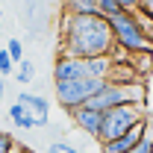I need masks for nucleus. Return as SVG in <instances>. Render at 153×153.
I'll list each match as a JSON object with an SVG mask.
<instances>
[{
	"instance_id": "obj_1",
	"label": "nucleus",
	"mask_w": 153,
	"mask_h": 153,
	"mask_svg": "<svg viewBox=\"0 0 153 153\" xmlns=\"http://www.w3.org/2000/svg\"><path fill=\"white\" fill-rule=\"evenodd\" d=\"M115 50L112 27L103 15H65L59 21V53L76 59L109 56Z\"/></svg>"
},
{
	"instance_id": "obj_2",
	"label": "nucleus",
	"mask_w": 153,
	"mask_h": 153,
	"mask_svg": "<svg viewBox=\"0 0 153 153\" xmlns=\"http://www.w3.org/2000/svg\"><path fill=\"white\" fill-rule=\"evenodd\" d=\"M109 27H112V38L115 47L124 50V53H150L153 44L147 41V36L141 33L138 21H135V12H118L115 18H109Z\"/></svg>"
},
{
	"instance_id": "obj_3",
	"label": "nucleus",
	"mask_w": 153,
	"mask_h": 153,
	"mask_svg": "<svg viewBox=\"0 0 153 153\" xmlns=\"http://www.w3.org/2000/svg\"><path fill=\"white\" fill-rule=\"evenodd\" d=\"M147 118V103L144 106H135V103H127V106H115L109 112H103V124H100V133H97V141H112L118 135L130 133L135 124H141Z\"/></svg>"
},
{
	"instance_id": "obj_4",
	"label": "nucleus",
	"mask_w": 153,
	"mask_h": 153,
	"mask_svg": "<svg viewBox=\"0 0 153 153\" xmlns=\"http://www.w3.org/2000/svg\"><path fill=\"white\" fill-rule=\"evenodd\" d=\"M103 85H106V79H94V76L71 79V82H53V97L65 112H74L79 106H85Z\"/></svg>"
},
{
	"instance_id": "obj_5",
	"label": "nucleus",
	"mask_w": 153,
	"mask_h": 153,
	"mask_svg": "<svg viewBox=\"0 0 153 153\" xmlns=\"http://www.w3.org/2000/svg\"><path fill=\"white\" fill-rule=\"evenodd\" d=\"M85 76H88L85 59L65 56V53L56 56V62H53V82H71V79H85Z\"/></svg>"
},
{
	"instance_id": "obj_6",
	"label": "nucleus",
	"mask_w": 153,
	"mask_h": 153,
	"mask_svg": "<svg viewBox=\"0 0 153 153\" xmlns=\"http://www.w3.org/2000/svg\"><path fill=\"white\" fill-rule=\"evenodd\" d=\"M18 103L36 118L38 127H47V121H50V100H47V97L33 94V91H21V94H18Z\"/></svg>"
},
{
	"instance_id": "obj_7",
	"label": "nucleus",
	"mask_w": 153,
	"mask_h": 153,
	"mask_svg": "<svg viewBox=\"0 0 153 153\" xmlns=\"http://www.w3.org/2000/svg\"><path fill=\"white\" fill-rule=\"evenodd\" d=\"M144 127H147V118H144L141 124H135L130 133L118 135L112 141H103V144H100V153H127V150H133L135 144L141 141V135H144Z\"/></svg>"
},
{
	"instance_id": "obj_8",
	"label": "nucleus",
	"mask_w": 153,
	"mask_h": 153,
	"mask_svg": "<svg viewBox=\"0 0 153 153\" xmlns=\"http://www.w3.org/2000/svg\"><path fill=\"white\" fill-rule=\"evenodd\" d=\"M71 115V121H74L76 130H82L85 135H91V138H97V133H100V124H103V112H97V109H91V106H79V109H74Z\"/></svg>"
},
{
	"instance_id": "obj_9",
	"label": "nucleus",
	"mask_w": 153,
	"mask_h": 153,
	"mask_svg": "<svg viewBox=\"0 0 153 153\" xmlns=\"http://www.w3.org/2000/svg\"><path fill=\"white\" fill-rule=\"evenodd\" d=\"M9 121H12V124H15L18 130H36V127H38V124H36V118L27 112V109L21 106L18 100H15V103L9 106Z\"/></svg>"
},
{
	"instance_id": "obj_10",
	"label": "nucleus",
	"mask_w": 153,
	"mask_h": 153,
	"mask_svg": "<svg viewBox=\"0 0 153 153\" xmlns=\"http://www.w3.org/2000/svg\"><path fill=\"white\" fill-rule=\"evenodd\" d=\"M85 68H88V76H94V79H109V74H112V56L85 59Z\"/></svg>"
},
{
	"instance_id": "obj_11",
	"label": "nucleus",
	"mask_w": 153,
	"mask_h": 153,
	"mask_svg": "<svg viewBox=\"0 0 153 153\" xmlns=\"http://www.w3.org/2000/svg\"><path fill=\"white\" fill-rule=\"evenodd\" d=\"M65 15H97V0H62Z\"/></svg>"
},
{
	"instance_id": "obj_12",
	"label": "nucleus",
	"mask_w": 153,
	"mask_h": 153,
	"mask_svg": "<svg viewBox=\"0 0 153 153\" xmlns=\"http://www.w3.org/2000/svg\"><path fill=\"white\" fill-rule=\"evenodd\" d=\"M130 65H133V71L138 79H144V76L153 74V50L150 53H133L130 56Z\"/></svg>"
},
{
	"instance_id": "obj_13",
	"label": "nucleus",
	"mask_w": 153,
	"mask_h": 153,
	"mask_svg": "<svg viewBox=\"0 0 153 153\" xmlns=\"http://www.w3.org/2000/svg\"><path fill=\"white\" fill-rule=\"evenodd\" d=\"M127 153H153V118L147 115V127H144V135H141V141L135 144L133 150Z\"/></svg>"
},
{
	"instance_id": "obj_14",
	"label": "nucleus",
	"mask_w": 153,
	"mask_h": 153,
	"mask_svg": "<svg viewBox=\"0 0 153 153\" xmlns=\"http://www.w3.org/2000/svg\"><path fill=\"white\" fill-rule=\"evenodd\" d=\"M15 79L24 82V85H30V82L36 79V65H33L30 59H24V62L18 65V71H15Z\"/></svg>"
},
{
	"instance_id": "obj_15",
	"label": "nucleus",
	"mask_w": 153,
	"mask_h": 153,
	"mask_svg": "<svg viewBox=\"0 0 153 153\" xmlns=\"http://www.w3.org/2000/svg\"><path fill=\"white\" fill-rule=\"evenodd\" d=\"M118 12H124L118 0H97V15H103L106 21H109V18H115Z\"/></svg>"
},
{
	"instance_id": "obj_16",
	"label": "nucleus",
	"mask_w": 153,
	"mask_h": 153,
	"mask_svg": "<svg viewBox=\"0 0 153 153\" xmlns=\"http://www.w3.org/2000/svg\"><path fill=\"white\" fill-rule=\"evenodd\" d=\"M6 53L12 56L15 68H18L21 62H24V41H21V38H9V41H6Z\"/></svg>"
},
{
	"instance_id": "obj_17",
	"label": "nucleus",
	"mask_w": 153,
	"mask_h": 153,
	"mask_svg": "<svg viewBox=\"0 0 153 153\" xmlns=\"http://www.w3.org/2000/svg\"><path fill=\"white\" fill-rule=\"evenodd\" d=\"M47 153H79L74 144H68V141H50L47 144Z\"/></svg>"
},
{
	"instance_id": "obj_18",
	"label": "nucleus",
	"mask_w": 153,
	"mask_h": 153,
	"mask_svg": "<svg viewBox=\"0 0 153 153\" xmlns=\"http://www.w3.org/2000/svg\"><path fill=\"white\" fill-rule=\"evenodd\" d=\"M0 74H15V62H12V56L6 53V50H0Z\"/></svg>"
},
{
	"instance_id": "obj_19",
	"label": "nucleus",
	"mask_w": 153,
	"mask_h": 153,
	"mask_svg": "<svg viewBox=\"0 0 153 153\" xmlns=\"http://www.w3.org/2000/svg\"><path fill=\"white\" fill-rule=\"evenodd\" d=\"M138 12L147 15V18L153 21V0H141V3H138Z\"/></svg>"
},
{
	"instance_id": "obj_20",
	"label": "nucleus",
	"mask_w": 153,
	"mask_h": 153,
	"mask_svg": "<svg viewBox=\"0 0 153 153\" xmlns=\"http://www.w3.org/2000/svg\"><path fill=\"white\" fill-rule=\"evenodd\" d=\"M118 3H121V9H124V12H135L141 0H118Z\"/></svg>"
},
{
	"instance_id": "obj_21",
	"label": "nucleus",
	"mask_w": 153,
	"mask_h": 153,
	"mask_svg": "<svg viewBox=\"0 0 153 153\" xmlns=\"http://www.w3.org/2000/svg\"><path fill=\"white\" fill-rule=\"evenodd\" d=\"M3 97H6V76L0 74V100H3Z\"/></svg>"
},
{
	"instance_id": "obj_22",
	"label": "nucleus",
	"mask_w": 153,
	"mask_h": 153,
	"mask_svg": "<svg viewBox=\"0 0 153 153\" xmlns=\"http://www.w3.org/2000/svg\"><path fill=\"white\" fill-rule=\"evenodd\" d=\"M0 18H3V0H0Z\"/></svg>"
},
{
	"instance_id": "obj_23",
	"label": "nucleus",
	"mask_w": 153,
	"mask_h": 153,
	"mask_svg": "<svg viewBox=\"0 0 153 153\" xmlns=\"http://www.w3.org/2000/svg\"><path fill=\"white\" fill-rule=\"evenodd\" d=\"M27 153H36V150H30V147H27Z\"/></svg>"
}]
</instances>
